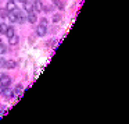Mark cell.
Segmentation results:
<instances>
[{"mask_svg":"<svg viewBox=\"0 0 129 124\" xmlns=\"http://www.w3.org/2000/svg\"><path fill=\"white\" fill-rule=\"evenodd\" d=\"M7 15H9L7 9H0V17H2V18H7Z\"/></svg>","mask_w":129,"mask_h":124,"instance_id":"cell-13","label":"cell"},{"mask_svg":"<svg viewBox=\"0 0 129 124\" xmlns=\"http://www.w3.org/2000/svg\"><path fill=\"white\" fill-rule=\"evenodd\" d=\"M11 2H15V0H11Z\"/></svg>","mask_w":129,"mask_h":124,"instance_id":"cell-26","label":"cell"},{"mask_svg":"<svg viewBox=\"0 0 129 124\" xmlns=\"http://www.w3.org/2000/svg\"><path fill=\"white\" fill-rule=\"evenodd\" d=\"M21 2H25V0H21Z\"/></svg>","mask_w":129,"mask_h":124,"instance_id":"cell-25","label":"cell"},{"mask_svg":"<svg viewBox=\"0 0 129 124\" xmlns=\"http://www.w3.org/2000/svg\"><path fill=\"white\" fill-rule=\"evenodd\" d=\"M7 28H9V25H6V24H0V34L6 35V31Z\"/></svg>","mask_w":129,"mask_h":124,"instance_id":"cell-14","label":"cell"},{"mask_svg":"<svg viewBox=\"0 0 129 124\" xmlns=\"http://www.w3.org/2000/svg\"><path fill=\"white\" fill-rule=\"evenodd\" d=\"M4 53H7V46L6 45H0V54H4Z\"/></svg>","mask_w":129,"mask_h":124,"instance_id":"cell-16","label":"cell"},{"mask_svg":"<svg viewBox=\"0 0 129 124\" xmlns=\"http://www.w3.org/2000/svg\"><path fill=\"white\" fill-rule=\"evenodd\" d=\"M25 10L26 11H34V0H29L28 3H25Z\"/></svg>","mask_w":129,"mask_h":124,"instance_id":"cell-11","label":"cell"},{"mask_svg":"<svg viewBox=\"0 0 129 124\" xmlns=\"http://www.w3.org/2000/svg\"><path fill=\"white\" fill-rule=\"evenodd\" d=\"M42 7H43V4H42V2H40V0H35V2H34V11L35 13L42 11Z\"/></svg>","mask_w":129,"mask_h":124,"instance_id":"cell-6","label":"cell"},{"mask_svg":"<svg viewBox=\"0 0 129 124\" xmlns=\"http://www.w3.org/2000/svg\"><path fill=\"white\" fill-rule=\"evenodd\" d=\"M7 18H9L10 23H13V24L17 23V17H15V13H14V11H10L9 15H7Z\"/></svg>","mask_w":129,"mask_h":124,"instance_id":"cell-10","label":"cell"},{"mask_svg":"<svg viewBox=\"0 0 129 124\" xmlns=\"http://www.w3.org/2000/svg\"><path fill=\"white\" fill-rule=\"evenodd\" d=\"M54 4H56L57 7H60V9H62V3L60 2V0H54Z\"/></svg>","mask_w":129,"mask_h":124,"instance_id":"cell-19","label":"cell"},{"mask_svg":"<svg viewBox=\"0 0 129 124\" xmlns=\"http://www.w3.org/2000/svg\"><path fill=\"white\" fill-rule=\"evenodd\" d=\"M51 9H53L51 6H43V7H42V10H45L46 13H47V11H51Z\"/></svg>","mask_w":129,"mask_h":124,"instance_id":"cell-18","label":"cell"},{"mask_svg":"<svg viewBox=\"0 0 129 124\" xmlns=\"http://www.w3.org/2000/svg\"><path fill=\"white\" fill-rule=\"evenodd\" d=\"M2 95H3L4 98H13V96H14V91L10 89L9 87H6V88L3 89V92H2Z\"/></svg>","mask_w":129,"mask_h":124,"instance_id":"cell-5","label":"cell"},{"mask_svg":"<svg viewBox=\"0 0 129 124\" xmlns=\"http://www.w3.org/2000/svg\"><path fill=\"white\" fill-rule=\"evenodd\" d=\"M18 40H20V39H18V36H17V35H13V36L11 38H9V43H10V45H11V46H14V45H17V43H18Z\"/></svg>","mask_w":129,"mask_h":124,"instance_id":"cell-9","label":"cell"},{"mask_svg":"<svg viewBox=\"0 0 129 124\" xmlns=\"http://www.w3.org/2000/svg\"><path fill=\"white\" fill-rule=\"evenodd\" d=\"M14 67H15L14 60H6V66H4V68H7V70H13Z\"/></svg>","mask_w":129,"mask_h":124,"instance_id":"cell-8","label":"cell"},{"mask_svg":"<svg viewBox=\"0 0 129 124\" xmlns=\"http://www.w3.org/2000/svg\"><path fill=\"white\" fill-rule=\"evenodd\" d=\"M10 84H11V77H9L7 74H0V85L6 88Z\"/></svg>","mask_w":129,"mask_h":124,"instance_id":"cell-2","label":"cell"},{"mask_svg":"<svg viewBox=\"0 0 129 124\" xmlns=\"http://www.w3.org/2000/svg\"><path fill=\"white\" fill-rule=\"evenodd\" d=\"M6 9H7V11H14L15 9H17V6H15V2H11V0H9V3H7V6H6Z\"/></svg>","mask_w":129,"mask_h":124,"instance_id":"cell-7","label":"cell"},{"mask_svg":"<svg viewBox=\"0 0 129 124\" xmlns=\"http://www.w3.org/2000/svg\"><path fill=\"white\" fill-rule=\"evenodd\" d=\"M3 110H4V107H3V105H0V113H3Z\"/></svg>","mask_w":129,"mask_h":124,"instance_id":"cell-22","label":"cell"},{"mask_svg":"<svg viewBox=\"0 0 129 124\" xmlns=\"http://www.w3.org/2000/svg\"><path fill=\"white\" fill-rule=\"evenodd\" d=\"M14 13H15V17H17V23L18 24H24L26 21V13L21 11V10H17V9L14 10Z\"/></svg>","mask_w":129,"mask_h":124,"instance_id":"cell-1","label":"cell"},{"mask_svg":"<svg viewBox=\"0 0 129 124\" xmlns=\"http://www.w3.org/2000/svg\"><path fill=\"white\" fill-rule=\"evenodd\" d=\"M3 89H4V87H2V85H0V95H2V92H3Z\"/></svg>","mask_w":129,"mask_h":124,"instance_id":"cell-23","label":"cell"},{"mask_svg":"<svg viewBox=\"0 0 129 124\" xmlns=\"http://www.w3.org/2000/svg\"><path fill=\"white\" fill-rule=\"evenodd\" d=\"M2 43H3V39H2V38H0V45H2Z\"/></svg>","mask_w":129,"mask_h":124,"instance_id":"cell-24","label":"cell"},{"mask_svg":"<svg viewBox=\"0 0 129 124\" xmlns=\"http://www.w3.org/2000/svg\"><path fill=\"white\" fill-rule=\"evenodd\" d=\"M38 13H35V11H29L28 14H26V21L28 23H31V24H35L36 23V20H38Z\"/></svg>","mask_w":129,"mask_h":124,"instance_id":"cell-4","label":"cell"},{"mask_svg":"<svg viewBox=\"0 0 129 124\" xmlns=\"http://www.w3.org/2000/svg\"><path fill=\"white\" fill-rule=\"evenodd\" d=\"M60 18H61L60 15H54V17H53V21H54V23H57V21H60Z\"/></svg>","mask_w":129,"mask_h":124,"instance_id":"cell-20","label":"cell"},{"mask_svg":"<svg viewBox=\"0 0 129 124\" xmlns=\"http://www.w3.org/2000/svg\"><path fill=\"white\" fill-rule=\"evenodd\" d=\"M22 93V87L21 85H17V88L14 89V95H21Z\"/></svg>","mask_w":129,"mask_h":124,"instance_id":"cell-15","label":"cell"},{"mask_svg":"<svg viewBox=\"0 0 129 124\" xmlns=\"http://www.w3.org/2000/svg\"><path fill=\"white\" fill-rule=\"evenodd\" d=\"M42 25H47V18H42Z\"/></svg>","mask_w":129,"mask_h":124,"instance_id":"cell-21","label":"cell"},{"mask_svg":"<svg viewBox=\"0 0 129 124\" xmlns=\"http://www.w3.org/2000/svg\"><path fill=\"white\" fill-rule=\"evenodd\" d=\"M14 34H15V32H14V27H9V28H7V31H6L7 38H11Z\"/></svg>","mask_w":129,"mask_h":124,"instance_id":"cell-12","label":"cell"},{"mask_svg":"<svg viewBox=\"0 0 129 124\" xmlns=\"http://www.w3.org/2000/svg\"><path fill=\"white\" fill-rule=\"evenodd\" d=\"M46 32H47V27L46 25H42V24H40V25L36 27V35L38 36H45Z\"/></svg>","mask_w":129,"mask_h":124,"instance_id":"cell-3","label":"cell"},{"mask_svg":"<svg viewBox=\"0 0 129 124\" xmlns=\"http://www.w3.org/2000/svg\"><path fill=\"white\" fill-rule=\"evenodd\" d=\"M4 66H6V59L3 57V54L0 56V68H3Z\"/></svg>","mask_w":129,"mask_h":124,"instance_id":"cell-17","label":"cell"}]
</instances>
